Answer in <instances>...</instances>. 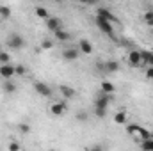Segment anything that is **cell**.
<instances>
[{
    "label": "cell",
    "instance_id": "obj_11",
    "mask_svg": "<svg viewBox=\"0 0 153 151\" xmlns=\"http://www.w3.org/2000/svg\"><path fill=\"white\" fill-rule=\"evenodd\" d=\"M141 59H143V66H153V52L141 50Z\"/></svg>",
    "mask_w": 153,
    "mask_h": 151
},
{
    "label": "cell",
    "instance_id": "obj_23",
    "mask_svg": "<svg viewBox=\"0 0 153 151\" xmlns=\"http://www.w3.org/2000/svg\"><path fill=\"white\" fill-rule=\"evenodd\" d=\"M25 66L23 64H18V66H14V75H18V76H22V75H25Z\"/></svg>",
    "mask_w": 153,
    "mask_h": 151
},
{
    "label": "cell",
    "instance_id": "obj_20",
    "mask_svg": "<svg viewBox=\"0 0 153 151\" xmlns=\"http://www.w3.org/2000/svg\"><path fill=\"white\" fill-rule=\"evenodd\" d=\"M114 123H117V124H125V123H126V112L121 110V112L116 114L114 115Z\"/></svg>",
    "mask_w": 153,
    "mask_h": 151
},
{
    "label": "cell",
    "instance_id": "obj_29",
    "mask_svg": "<svg viewBox=\"0 0 153 151\" xmlns=\"http://www.w3.org/2000/svg\"><path fill=\"white\" fill-rule=\"evenodd\" d=\"M144 76H146V80H153V66H148V70H146Z\"/></svg>",
    "mask_w": 153,
    "mask_h": 151
},
{
    "label": "cell",
    "instance_id": "obj_7",
    "mask_svg": "<svg viewBox=\"0 0 153 151\" xmlns=\"http://www.w3.org/2000/svg\"><path fill=\"white\" fill-rule=\"evenodd\" d=\"M45 21H46V29H48V30H52V32H55V30L62 29V23H61V20H59V18L50 16V18H48V20H45Z\"/></svg>",
    "mask_w": 153,
    "mask_h": 151
},
{
    "label": "cell",
    "instance_id": "obj_27",
    "mask_svg": "<svg viewBox=\"0 0 153 151\" xmlns=\"http://www.w3.org/2000/svg\"><path fill=\"white\" fill-rule=\"evenodd\" d=\"M18 130H20L22 133H29V132H30V126H29V124H25V123H22V124L18 126Z\"/></svg>",
    "mask_w": 153,
    "mask_h": 151
},
{
    "label": "cell",
    "instance_id": "obj_25",
    "mask_svg": "<svg viewBox=\"0 0 153 151\" xmlns=\"http://www.w3.org/2000/svg\"><path fill=\"white\" fill-rule=\"evenodd\" d=\"M53 46V43L50 41V39H43V43H41V50H50Z\"/></svg>",
    "mask_w": 153,
    "mask_h": 151
},
{
    "label": "cell",
    "instance_id": "obj_4",
    "mask_svg": "<svg viewBox=\"0 0 153 151\" xmlns=\"http://www.w3.org/2000/svg\"><path fill=\"white\" fill-rule=\"evenodd\" d=\"M128 64H130L132 68H143L141 50H130V52H128Z\"/></svg>",
    "mask_w": 153,
    "mask_h": 151
},
{
    "label": "cell",
    "instance_id": "obj_28",
    "mask_svg": "<svg viewBox=\"0 0 153 151\" xmlns=\"http://www.w3.org/2000/svg\"><path fill=\"white\" fill-rule=\"evenodd\" d=\"M143 150H153V139H148L143 142Z\"/></svg>",
    "mask_w": 153,
    "mask_h": 151
},
{
    "label": "cell",
    "instance_id": "obj_21",
    "mask_svg": "<svg viewBox=\"0 0 153 151\" xmlns=\"http://www.w3.org/2000/svg\"><path fill=\"white\" fill-rule=\"evenodd\" d=\"M144 21L148 27H153V11H146L144 13Z\"/></svg>",
    "mask_w": 153,
    "mask_h": 151
},
{
    "label": "cell",
    "instance_id": "obj_14",
    "mask_svg": "<svg viewBox=\"0 0 153 151\" xmlns=\"http://www.w3.org/2000/svg\"><path fill=\"white\" fill-rule=\"evenodd\" d=\"M98 16H103V18L109 20V21H117V18H116L109 9H105V7H100V9H98Z\"/></svg>",
    "mask_w": 153,
    "mask_h": 151
},
{
    "label": "cell",
    "instance_id": "obj_3",
    "mask_svg": "<svg viewBox=\"0 0 153 151\" xmlns=\"http://www.w3.org/2000/svg\"><path fill=\"white\" fill-rule=\"evenodd\" d=\"M7 46L13 48V50H22L25 46V39H23V36H20V34L14 32V34H11L7 38Z\"/></svg>",
    "mask_w": 153,
    "mask_h": 151
},
{
    "label": "cell",
    "instance_id": "obj_8",
    "mask_svg": "<svg viewBox=\"0 0 153 151\" xmlns=\"http://www.w3.org/2000/svg\"><path fill=\"white\" fill-rule=\"evenodd\" d=\"M78 50H80V53H84V55H91V53H93V44H91V41L80 39V41H78Z\"/></svg>",
    "mask_w": 153,
    "mask_h": 151
},
{
    "label": "cell",
    "instance_id": "obj_31",
    "mask_svg": "<svg viewBox=\"0 0 153 151\" xmlns=\"http://www.w3.org/2000/svg\"><path fill=\"white\" fill-rule=\"evenodd\" d=\"M87 4H91V5H96V4H98V0H87Z\"/></svg>",
    "mask_w": 153,
    "mask_h": 151
},
{
    "label": "cell",
    "instance_id": "obj_6",
    "mask_svg": "<svg viewBox=\"0 0 153 151\" xmlns=\"http://www.w3.org/2000/svg\"><path fill=\"white\" fill-rule=\"evenodd\" d=\"M0 76H2V78H13V76H14V66H13L11 62L0 64Z\"/></svg>",
    "mask_w": 153,
    "mask_h": 151
},
{
    "label": "cell",
    "instance_id": "obj_26",
    "mask_svg": "<svg viewBox=\"0 0 153 151\" xmlns=\"http://www.w3.org/2000/svg\"><path fill=\"white\" fill-rule=\"evenodd\" d=\"M76 121L85 123V121H87V112H78V114H76Z\"/></svg>",
    "mask_w": 153,
    "mask_h": 151
},
{
    "label": "cell",
    "instance_id": "obj_24",
    "mask_svg": "<svg viewBox=\"0 0 153 151\" xmlns=\"http://www.w3.org/2000/svg\"><path fill=\"white\" fill-rule=\"evenodd\" d=\"M11 61V55L7 53V52H0V64H5V62H9Z\"/></svg>",
    "mask_w": 153,
    "mask_h": 151
},
{
    "label": "cell",
    "instance_id": "obj_18",
    "mask_svg": "<svg viewBox=\"0 0 153 151\" xmlns=\"http://www.w3.org/2000/svg\"><path fill=\"white\" fill-rule=\"evenodd\" d=\"M117 70H119V62H116V61L105 62V71H107V73H116Z\"/></svg>",
    "mask_w": 153,
    "mask_h": 151
},
{
    "label": "cell",
    "instance_id": "obj_32",
    "mask_svg": "<svg viewBox=\"0 0 153 151\" xmlns=\"http://www.w3.org/2000/svg\"><path fill=\"white\" fill-rule=\"evenodd\" d=\"M78 2H82V4H87V0H78Z\"/></svg>",
    "mask_w": 153,
    "mask_h": 151
},
{
    "label": "cell",
    "instance_id": "obj_10",
    "mask_svg": "<svg viewBox=\"0 0 153 151\" xmlns=\"http://www.w3.org/2000/svg\"><path fill=\"white\" fill-rule=\"evenodd\" d=\"M50 112L53 114V115H62V114L66 112V103H64V101H57V103H53V105L50 107Z\"/></svg>",
    "mask_w": 153,
    "mask_h": 151
},
{
    "label": "cell",
    "instance_id": "obj_1",
    "mask_svg": "<svg viewBox=\"0 0 153 151\" xmlns=\"http://www.w3.org/2000/svg\"><path fill=\"white\" fill-rule=\"evenodd\" d=\"M112 101V94H107V93H100L94 100V115L96 117H105L107 109H109V103Z\"/></svg>",
    "mask_w": 153,
    "mask_h": 151
},
{
    "label": "cell",
    "instance_id": "obj_34",
    "mask_svg": "<svg viewBox=\"0 0 153 151\" xmlns=\"http://www.w3.org/2000/svg\"><path fill=\"white\" fill-rule=\"evenodd\" d=\"M111 2H117V0H111Z\"/></svg>",
    "mask_w": 153,
    "mask_h": 151
},
{
    "label": "cell",
    "instance_id": "obj_9",
    "mask_svg": "<svg viewBox=\"0 0 153 151\" xmlns=\"http://www.w3.org/2000/svg\"><path fill=\"white\" fill-rule=\"evenodd\" d=\"M78 55H80V50H76V48H68L62 52V59H66V61H76Z\"/></svg>",
    "mask_w": 153,
    "mask_h": 151
},
{
    "label": "cell",
    "instance_id": "obj_16",
    "mask_svg": "<svg viewBox=\"0 0 153 151\" xmlns=\"http://www.w3.org/2000/svg\"><path fill=\"white\" fill-rule=\"evenodd\" d=\"M4 91H5L7 94H13V93L16 91V85H14V82H11V78H5V82H4Z\"/></svg>",
    "mask_w": 153,
    "mask_h": 151
},
{
    "label": "cell",
    "instance_id": "obj_33",
    "mask_svg": "<svg viewBox=\"0 0 153 151\" xmlns=\"http://www.w3.org/2000/svg\"><path fill=\"white\" fill-rule=\"evenodd\" d=\"M53 2H62V0H53Z\"/></svg>",
    "mask_w": 153,
    "mask_h": 151
},
{
    "label": "cell",
    "instance_id": "obj_15",
    "mask_svg": "<svg viewBox=\"0 0 153 151\" xmlns=\"http://www.w3.org/2000/svg\"><path fill=\"white\" fill-rule=\"evenodd\" d=\"M144 128L143 126H139V124H128L126 126V132L130 133V135H134V137H141V132H143Z\"/></svg>",
    "mask_w": 153,
    "mask_h": 151
},
{
    "label": "cell",
    "instance_id": "obj_2",
    "mask_svg": "<svg viewBox=\"0 0 153 151\" xmlns=\"http://www.w3.org/2000/svg\"><path fill=\"white\" fill-rule=\"evenodd\" d=\"M96 27L103 32V34H107V36H114V29H112V23L109 21V20H105L103 16H98L96 14Z\"/></svg>",
    "mask_w": 153,
    "mask_h": 151
},
{
    "label": "cell",
    "instance_id": "obj_19",
    "mask_svg": "<svg viewBox=\"0 0 153 151\" xmlns=\"http://www.w3.org/2000/svg\"><path fill=\"white\" fill-rule=\"evenodd\" d=\"M53 34H55V39H57V41H61V43H62V41H68V39H70V34H68V32H66L64 29H59V30H55Z\"/></svg>",
    "mask_w": 153,
    "mask_h": 151
},
{
    "label": "cell",
    "instance_id": "obj_17",
    "mask_svg": "<svg viewBox=\"0 0 153 151\" xmlns=\"http://www.w3.org/2000/svg\"><path fill=\"white\" fill-rule=\"evenodd\" d=\"M34 11H36V16H38V18H41V20H48V18H50L48 9H45V7H41V5H39V7H36Z\"/></svg>",
    "mask_w": 153,
    "mask_h": 151
},
{
    "label": "cell",
    "instance_id": "obj_30",
    "mask_svg": "<svg viewBox=\"0 0 153 151\" xmlns=\"http://www.w3.org/2000/svg\"><path fill=\"white\" fill-rule=\"evenodd\" d=\"M20 150H22V146L18 142H11L9 144V151H20Z\"/></svg>",
    "mask_w": 153,
    "mask_h": 151
},
{
    "label": "cell",
    "instance_id": "obj_5",
    "mask_svg": "<svg viewBox=\"0 0 153 151\" xmlns=\"http://www.w3.org/2000/svg\"><path fill=\"white\" fill-rule=\"evenodd\" d=\"M34 89H36V93H38L39 96H43V98H50L52 96V89L46 84H43V82H36Z\"/></svg>",
    "mask_w": 153,
    "mask_h": 151
},
{
    "label": "cell",
    "instance_id": "obj_22",
    "mask_svg": "<svg viewBox=\"0 0 153 151\" xmlns=\"http://www.w3.org/2000/svg\"><path fill=\"white\" fill-rule=\"evenodd\" d=\"M0 16H2V18H9V16H11V7L2 5V7H0Z\"/></svg>",
    "mask_w": 153,
    "mask_h": 151
},
{
    "label": "cell",
    "instance_id": "obj_13",
    "mask_svg": "<svg viewBox=\"0 0 153 151\" xmlns=\"http://www.w3.org/2000/svg\"><path fill=\"white\" fill-rule=\"evenodd\" d=\"M100 89H102V93H107V94H114L116 85L112 84V82H109V80H103V82H102V85H100Z\"/></svg>",
    "mask_w": 153,
    "mask_h": 151
},
{
    "label": "cell",
    "instance_id": "obj_12",
    "mask_svg": "<svg viewBox=\"0 0 153 151\" xmlns=\"http://www.w3.org/2000/svg\"><path fill=\"white\" fill-rule=\"evenodd\" d=\"M61 94H62L64 98L71 100V98H75L76 96V91L73 89V87H70V85H61Z\"/></svg>",
    "mask_w": 153,
    "mask_h": 151
}]
</instances>
